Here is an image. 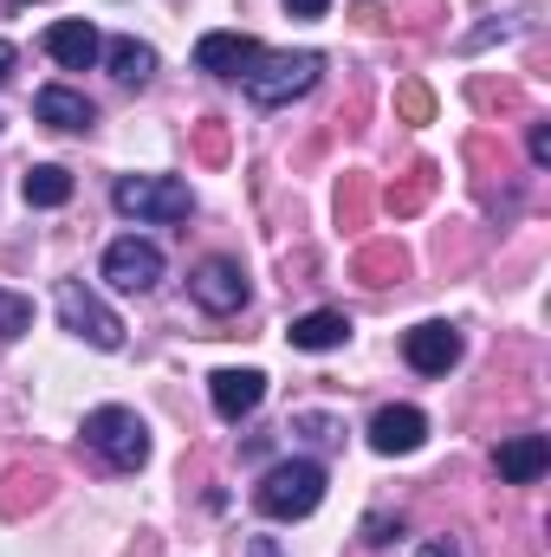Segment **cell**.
<instances>
[{"label":"cell","mask_w":551,"mask_h":557,"mask_svg":"<svg viewBox=\"0 0 551 557\" xmlns=\"http://www.w3.org/2000/svg\"><path fill=\"white\" fill-rule=\"evenodd\" d=\"M33 324V298H20V292H0V337H20Z\"/></svg>","instance_id":"obj_19"},{"label":"cell","mask_w":551,"mask_h":557,"mask_svg":"<svg viewBox=\"0 0 551 557\" xmlns=\"http://www.w3.org/2000/svg\"><path fill=\"white\" fill-rule=\"evenodd\" d=\"M292 428L305 434V441H318V447H331V441H344V428L331 416H292Z\"/></svg>","instance_id":"obj_21"},{"label":"cell","mask_w":551,"mask_h":557,"mask_svg":"<svg viewBox=\"0 0 551 557\" xmlns=\"http://www.w3.org/2000/svg\"><path fill=\"white\" fill-rule=\"evenodd\" d=\"M325 499V467L318 460H279L273 473L254 486V506L267 519H311Z\"/></svg>","instance_id":"obj_1"},{"label":"cell","mask_w":551,"mask_h":557,"mask_svg":"<svg viewBox=\"0 0 551 557\" xmlns=\"http://www.w3.org/2000/svg\"><path fill=\"white\" fill-rule=\"evenodd\" d=\"M325 7H331V0H285V13H292V20H318Z\"/></svg>","instance_id":"obj_26"},{"label":"cell","mask_w":551,"mask_h":557,"mask_svg":"<svg viewBox=\"0 0 551 557\" xmlns=\"http://www.w3.org/2000/svg\"><path fill=\"white\" fill-rule=\"evenodd\" d=\"M52 311H59V324H65L72 337H85L91 350H118V344H124L118 311H111L98 292H85L78 278H59V285H52Z\"/></svg>","instance_id":"obj_5"},{"label":"cell","mask_w":551,"mask_h":557,"mask_svg":"<svg viewBox=\"0 0 551 557\" xmlns=\"http://www.w3.org/2000/svg\"><path fill=\"white\" fill-rule=\"evenodd\" d=\"M254 59H260V39H247V33H201V46H195V65L208 78H247Z\"/></svg>","instance_id":"obj_8"},{"label":"cell","mask_w":551,"mask_h":557,"mask_svg":"<svg viewBox=\"0 0 551 557\" xmlns=\"http://www.w3.org/2000/svg\"><path fill=\"white\" fill-rule=\"evenodd\" d=\"M318 72H325L318 52H260L254 72H247V98H254L260 111L292 104V98H305V91L318 85Z\"/></svg>","instance_id":"obj_2"},{"label":"cell","mask_w":551,"mask_h":557,"mask_svg":"<svg viewBox=\"0 0 551 557\" xmlns=\"http://www.w3.org/2000/svg\"><path fill=\"white\" fill-rule=\"evenodd\" d=\"M208 396H215V416L221 421H247L267 403V376L260 370H215L208 376Z\"/></svg>","instance_id":"obj_10"},{"label":"cell","mask_w":551,"mask_h":557,"mask_svg":"<svg viewBox=\"0 0 551 557\" xmlns=\"http://www.w3.org/2000/svg\"><path fill=\"white\" fill-rule=\"evenodd\" d=\"M357 273L370 278V285H390V278H403V253H396V247H370V253L357 260Z\"/></svg>","instance_id":"obj_18"},{"label":"cell","mask_w":551,"mask_h":557,"mask_svg":"<svg viewBox=\"0 0 551 557\" xmlns=\"http://www.w3.org/2000/svg\"><path fill=\"white\" fill-rule=\"evenodd\" d=\"M201 156H228V137H221V124H201Z\"/></svg>","instance_id":"obj_25"},{"label":"cell","mask_w":551,"mask_h":557,"mask_svg":"<svg viewBox=\"0 0 551 557\" xmlns=\"http://www.w3.org/2000/svg\"><path fill=\"white\" fill-rule=\"evenodd\" d=\"M532 162H539V169L551 162V124H532Z\"/></svg>","instance_id":"obj_24"},{"label":"cell","mask_w":551,"mask_h":557,"mask_svg":"<svg viewBox=\"0 0 551 557\" xmlns=\"http://www.w3.org/2000/svg\"><path fill=\"white\" fill-rule=\"evenodd\" d=\"M396 532H403V519H383V512H370V519H364V539H370V545H390Z\"/></svg>","instance_id":"obj_23"},{"label":"cell","mask_w":551,"mask_h":557,"mask_svg":"<svg viewBox=\"0 0 551 557\" xmlns=\"http://www.w3.org/2000/svg\"><path fill=\"white\" fill-rule=\"evenodd\" d=\"M26 7H33V0H26Z\"/></svg>","instance_id":"obj_30"},{"label":"cell","mask_w":551,"mask_h":557,"mask_svg":"<svg viewBox=\"0 0 551 557\" xmlns=\"http://www.w3.org/2000/svg\"><path fill=\"white\" fill-rule=\"evenodd\" d=\"M105 59H111L118 85H149V72H156V46H143V39H111Z\"/></svg>","instance_id":"obj_17"},{"label":"cell","mask_w":551,"mask_h":557,"mask_svg":"<svg viewBox=\"0 0 551 557\" xmlns=\"http://www.w3.org/2000/svg\"><path fill=\"white\" fill-rule=\"evenodd\" d=\"M421 441H428V416L421 409H383L370 421V447L377 454H415Z\"/></svg>","instance_id":"obj_13"},{"label":"cell","mask_w":551,"mask_h":557,"mask_svg":"<svg viewBox=\"0 0 551 557\" xmlns=\"http://www.w3.org/2000/svg\"><path fill=\"white\" fill-rule=\"evenodd\" d=\"M247 557H279V545H273V539H254V545H247Z\"/></svg>","instance_id":"obj_29"},{"label":"cell","mask_w":551,"mask_h":557,"mask_svg":"<svg viewBox=\"0 0 551 557\" xmlns=\"http://www.w3.org/2000/svg\"><path fill=\"white\" fill-rule=\"evenodd\" d=\"M33 111H39V124H52V131H91V124H98L91 98H85V91H65V85H46V91L33 98Z\"/></svg>","instance_id":"obj_14"},{"label":"cell","mask_w":551,"mask_h":557,"mask_svg":"<svg viewBox=\"0 0 551 557\" xmlns=\"http://www.w3.org/2000/svg\"><path fill=\"white\" fill-rule=\"evenodd\" d=\"M344 337H351L344 311H305V318H292V350H338Z\"/></svg>","instance_id":"obj_15"},{"label":"cell","mask_w":551,"mask_h":557,"mask_svg":"<svg viewBox=\"0 0 551 557\" xmlns=\"http://www.w3.org/2000/svg\"><path fill=\"white\" fill-rule=\"evenodd\" d=\"M13 59H20V52H13V39H0V85L13 78Z\"/></svg>","instance_id":"obj_27"},{"label":"cell","mask_w":551,"mask_h":557,"mask_svg":"<svg viewBox=\"0 0 551 557\" xmlns=\"http://www.w3.org/2000/svg\"><path fill=\"white\" fill-rule=\"evenodd\" d=\"M493 467H500V480L532 486V480L551 467V441H546V434H513V441H500V447H493Z\"/></svg>","instance_id":"obj_11"},{"label":"cell","mask_w":551,"mask_h":557,"mask_svg":"<svg viewBox=\"0 0 551 557\" xmlns=\"http://www.w3.org/2000/svg\"><path fill=\"white\" fill-rule=\"evenodd\" d=\"M396 104H403V117H409V124H428V117H434V98H428L421 85H403V91H396Z\"/></svg>","instance_id":"obj_22"},{"label":"cell","mask_w":551,"mask_h":557,"mask_svg":"<svg viewBox=\"0 0 551 557\" xmlns=\"http://www.w3.org/2000/svg\"><path fill=\"white\" fill-rule=\"evenodd\" d=\"M46 52H52L65 72H85V65L105 52V39H98L91 20H52V26H46Z\"/></svg>","instance_id":"obj_12"},{"label":"cell","mask_w":551,"mask_h":557,"mask_svg":"<svg viewBox=\"0 0 551 557\" xmlns=\"http://www.w3.org/2000/svg\"><path fill=\"white\" fill-rule=\"evenodd\" d=\"M111 208L131 214V221H162V227H169V221H188L195 195H188V182H175V175H118Z\"/></svg>","instance_id":"obj_3"},{"label":"cell","mask_w":551,"mask_h":557,"mask_svg":"<svg viewBox=\"0 0 551 557\" xmlns=\"http://www.w3.org/2000/svg\"><path fill=\"white\" fill-rule=\"evenodd\" d=\"M415 557H461V545H448V539H434V545H421Z\"/></svg>","instance_id":"obj_28"},{"label":"cell","mask_w":551,"mask_h":557,"mask_svg":"<svg viewBox=\"0 0 551 557\" xmlns=\"http://www.w3.org/2000/svg\"><path fill=\"white\" fill-rule=\"evenodd\" d=\"M105 278H111L118 292H149V285L162 278V247H156V240H137V234L111 240V247H105Z\"/></svg>","instance_id":"obj_6"},{"label":"cell","mask_w":551,"mask_h":557,"mask_svg":"<svg viewBox=\"0 0 551 557\" xmlns=\"http://www.w3.org/2000/svg\"><path fill=\"white\" fill-rule=\"evenodd\" d=\"M403 357L421 376H448L461 363V331L454 324H415L409 337H403Z\"/></svg>","instance_id":"obj_9"},{"label":"cell","mask_w":551,"mask_h":557,"mask_svg":"<svg viewBox=\"0 0 551 557\" xmlns=\"http://www.w3.org/2000/svg\"><path fill=\"white\" fill-rule=\"evenodd\" d=\"M85 447H98L105 454V467H118V473H137L143 460H149V428H143L137 409H91L85 416Z\"/></svg>","instance_id":"obj_4"},{"label":"cell","mask_w":551,"mask_h":557,"mask_svg":"<svg viewBox=\"0 0 551 557\" xmlns=\"http://www.w3.org/2000/svg\"><path fill=\"white\" fill-rule=\"evenodd\" d=\"M20 195H26L33 208H65V201H72V175H65L59 162H39V169L20 175Z\"/></svg>","instance_id":"obj_16"},{"label":"cell","mask_w":551,"mask_h":557,"mask_svg":"<svg viewBox=\"0 0 551 557\" xmlns=\"http://www.w3.org/2000/svg\"><path fill=\"white\" fill-rule=\"evenodd\" d=\"M428 188H434V169L421 162V169H415V182H409V188H403V195L390 188V208H396V214H409V208H421V195H428Z\"/></svg>","instance_id":"obj_20"},{"label":"cell","mask_w":551,"mask_h":557,"mask_svg":"<svg viewBox=\"0 0 551 557\" xmlns=\"http://www.w3.org/2000/svg\"><path fill=\"white\" fill-rule=\"evenodd\" d=\"M188 292H195V305H201V311L228 318V311H241V305H247V273H241L234 260H201L195 278H188Z\"/></svg>","instance_id":"obj_7"}]
</instances>
